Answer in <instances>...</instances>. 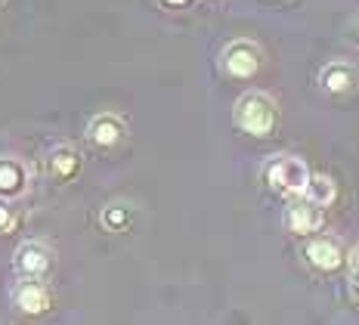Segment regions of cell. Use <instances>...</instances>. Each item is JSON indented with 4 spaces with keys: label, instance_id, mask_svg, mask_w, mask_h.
Instances as JSON below:
<instances>
[{
    "label": "cell",
    "instance_id": "obj_13",
    "mask_svg": "<svg viewBox=\"0 0 359 325\" xmlns=\"http://www.w3.org/2000/svg\"><path fill=\"white\" fill-rule=\"evenodd\" d=\"M130 217H133V211L130 205H121V201H115V205H109V208H102V226H106L109 232H124L127 226H130Z\"/></svg>",
    "mask_w": 359,
    "mask_h": 325
},
{
    "label": "cell",
    "instance_id": "obj_5",
    "mask_svg": "<svg viewBox=\"0 0 359 325\" xmlns=\"http://www.w3.org/2000/svg\"><path fill=\"white\" fill-rule=\"evenodd\" d=\"M124 137H127V124L118 115H111V112L90 118V124H87V140L96 149H115L124 142Z\"/></svg>",
    "mask_w": 359,
    "mask_h": 325
},
{
    "label": "cell",
    "instance_id": "obj_8",
    "mask_svg": "<svg viewBox=\"0 0 359 325\" xmlns=\"http://www.w3.org/2000/svg\"><path fill=\"white\" fill-rule=\"evenodd\" d=\"M306 260H310V267H316V270H323V273H332V270H338L347 257H344V248H341V241L338 239H332V236H319V239H313L310 245H306Z\"/></svg>",
    "mask_w": 359,
    "mask_h": 325
},
{
    "label": "cell",
    "instance_id": "obj_15",
    "mask_svg": "<svg viewBox=\"0 0 359 325\" xmlns=\"http://www.w3.org/2000/svg\"><path fill=\"white\" fill-rule=\"evenodd\" d=\"M13 226V211L4 205V201H0V232H6Z\"/></svg>",
    "mask_w": 359,
    "mask_h": 325
},
{
    "label": "cell",
    "instance_id": "obj_16",
    "mask_svg": "<svg viewBox=\"0 0 359 325\" xmlns=\"http://www.w3.org/2000/svg\"><path fill=\"white\" fill-rule=\"evenodd\" d=\"M347 37H350V44H356V47H359V22H353V25H350Z\"/></svg>",
    "mask_w": 359,
    "mask_h": 325
},
{
    "label": "cell",
    "instance_id": "obj_1",
    "mask_svg": "<svg viewBox=\"0 0 359 325\" xmlns=\"http://www.w3.org/2000/svg\"><path fill=\"white\" fill-rule=\"evenodd\" d=\"M233 118L238 131L251 133V137H269L276 131V121H279V109H276V100L269 93L248 90V93H242L236 100Z\"/></svg>",
    "mask_w": 359,
    "mask_h": 325
},
{
    "label": "cell",
    "instance_id": "obj_3",
    "mask_svg": "<svg viewBox=\"0 0 359 325\" xmlns=\"http://www.w3.org/2000/svg\"><path fill=\"white\" fill-rule=\"evenodd\" d=\"M220 65H223V72H226L229 78H238V81L254 78L257 69L264 65V50H260L254 41L238 37V41H233V44H226V47H223Z\"/></svg>",
    "mask_w": 359,
    "mask_h": 325
},
{
    "label": "cell",
    "instance_id": "obj_12",
    "mask_svg": "<svg viewBox=\"0 0 359 325\" xmlns=\"http://www.w3.org/2000/svg\"><path fill=\"white\" fill-rule=\"evenodd\" d=\"M304 199H310L313 205H319V208H328V205H334V199H338V186H334V180L325 177V173H313L310 183H306Z\"/></svg>",
    "mask_w": 359,
    "mask_h": 325
},
{
    "label": "cell",
    "instance_id": "obj_17",
    "mask_svg": "<svg viewBox=\"0 0 359 325\" xmlns=\"http://www.w3.org/2000/svg\"><path fill=\"white\" fill-rule=\"evenodd\" d=\"M164 4H168V6H183L186 0H164Z\"/></svg>",
    "mask_w": 359,
    "mask_h": 325
},
{
    "label": "cell",
    "instance_id": "obj_4",
    "mask_svg": "<svg viewBox=\"0 0 359 325\" xmlns=\"http://www.w3.org/2000/svg\"><path fill=\"white\" fill-rule=\"evenodd\" d=\"M13 267L22 279H43L53 270V251L43 241H22L13 254Z\"/></svg>",
    "mask_w": 359,
    "mask_h": 325
},
{
    "label": "cell",
    "instance_id": "obj_9",
    "mask_svg": "<svg viewBox=\"0 0 359 325\" xmlns=\"http://www.w3.org/2000/svg\"><path fill=\"white\" fill-rule=\"evenodd\" d=\"M25 189H28V168L19 158L4 155L0 158V199L4 201L19 199V195H25Z\"/></svg>",
    "mask_w": 359,
    "mask_h": 325
},
{
    "label": "cell",
    "instance_id": "obj_7",
    "mask_svg": "<svg viewBox=\"0 0 359 325\" xmlns=\"http://www.w3.org/2000/svg\"><path fill=\"white\" fill-rule=\"evenodd\" d=\"M325 223V214L319 205H313L310 199L304 201H291L288 211H285V226L297 236H310V232H319Z\"/></svg>",
    "mask_w": 359,
    "mask_h": 325
},
{
    "label": "cell",
    "instance_id": "obj_14",
    "mask_svg": "<svg viewBox=\"0 0 359 325\" xmlns=\"http://www.w3.org/2000/svg\"><path fill=\"white\" fill-rule=\"evenodd\" d=\"M347 263H350V298L359 304V245L350 248Z\"/></svg>",
    "mask_w": 359,
    "mask_h": 325
},
{
    "label": "cell",
    "instance_id": "obj_11",
    "mask_svg": "<svg viewBox=\"0 0 359 325\" xmlns=\"http://www.w3.org/2000/svg\"><path fill=\"white\" fill-rule=\"evenodd\" d=\"M47 171H50V177L59 180V183H69L74 173L81 171L78 149H72L69 142H59V146H53V152L47 155Z\"/></svg>",
    "mask_w": 359,
    "mask_h": 325
},
{
    "label": "cell",
    "instance_id": "obj_2",
    "mask_svg": "<svg viewBox=\"0 0 359 325\" xmlns=\"http://www.w3.org/2000/svg\"><path fill=\"white\" fill-rule=\"evenodd\" d=\"M313 171L306 168L304 158L297 155H273L269 161L264 164V180L273 192L279 195H304L306 192V183H310Z\"/></svg>",
    "mask_w": 359,
    "mask_h": 325
},
{
    "label": "cell",
    "instance_id": "obj_6",
    "mask_svg": "<svg viewBox=\"0 0 359 325\" xmlns=\"http://www.w3.org/2000/svg\"><path fill=\"white\" fill-rule=\"evenodd\" d=\"M13 304L19 307V313L25 316H41L47 313L53 298H50V288L41 282V279H22L13 291Z\"/></svg>",
    "mask_w": 359,
    "mask_h": 325
},
{
    "label": "cell",
    "instance_id": "obj_10",
    "mask_svg": "<svg viewBox=\"0 0 359 325\" xmlns=\"http://www.w3.org/2000/svg\"><path fill=\"white\" fill-rule=\"evenodd\" d=\"M353 84H356V69L350 62H341V59L323 65V72H319V87H323L325 93H334V96L347 93Z\"/></svg>",
    "mask_w": 359,
    "mask_h": 325
}]
</instances>
